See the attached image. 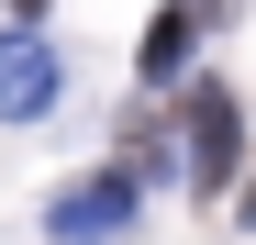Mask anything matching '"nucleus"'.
Returning a JSON list of instances; mask_svg holds the SVG:
<instances>
[{
    "instance_id": "f257e3e1",
    "label": "nucleus",
    "mask_w": 256,
    "mask_h": 245,
    "mask_svg": "<svg viewBox=\"0 0 256 245\" xmlns=\"http://www.w3.org/2000/svg\"><path fill=\"white\" fill-rule=\"evenodd\" d=\"M178 145H190V190H223V178L245 168V122H234V90H223V78H190Z\"/></svg>"
},
{
    "instance_id": "f03ea898",
    "label": "nucleus",
    "mask_w": 256,
    "mask_h": 245,
    "mask_svg": "<svg viewBox=\"0 0 256 245\" xmlns=\"http://www.w3.org/2000/svg\"><path fill=\"white\" fill-rule=\"evenodd\" d=\"M134 190H145V168L122 156V168H100V178H78V190H56V212H45V234H56V245H122V223H134Z\"/></svg>"
},
{
    "instance_id": "7ed1b4c3",
    "label": "nucleus",
    "mask_w": 256,
    "mask_h": 245,
    "mask_svg": "<svg viewBox=\"0 0 256 245\" xmlns=\"http://www.w3.org/2000/svg\"><path fill=\"white\" fill-rule=\"evenodd\" d=\"M56 90H67V67H56V45L34 34V12L0 34V122H34V112H56Z\"/></svg>"
},
{
    "instance_id": "20e7f679",
    "label": "nucleus",
    "mask_w": 256,
    "mask_h": 245,
    "mask_svg": "<svg viewBox=\"0 0 256 245\" xmlns=\"http://www.w3.org/2000/svg\"><path fill=\"white\" fill-rule=\"evenodd\" d=\"M200 22H212V12H190V0H167V12L145 22V56H134V67L156 78V90H178V78H190V45H200Z\"/></svg>"
},
{
    "instance_id": "39448f33",
    "label": "nucleus",
    "mask_w": 256,
    "mask_h": 245,
    "mask_svg": "<svg viewBox=\"0 0 256 245\" xmlns=\"http://www.w3.org/2000/svg\"><path fill=\"white\" fill-rule=\"evenodd\" d=\"M245 234H256V178H245Z\"/></svg>"
},
{
    "instance_id": "423d86ee",
    "label": "nucleus",
    "mask_w": 256,
    "mask_h": 245,
    "mask_svg": "<svg viewBox=\"0 0 256 245\" xmlns=\"http://www.w3.org/2000/svg\"><path fill=\"white\" fill-rule=\"evenodd\" d=\"M200 12H234V0H200Z\"/></svg>"
},
{
    "instance_id": "0eeeda50",
    "label": "nucleus",
    "mask_w": 256,
    "mask_h": 245,
    "mask_svg": "<svg viewBox=\"0 0 256 245\" xmlns=\"http://www.w3.org/2000/svg\"><path fill=\"white\" fill-rule=\"evenodd\" d=\"M12 12H45V0H12Z\"/></svg>"
}]
</instances>
